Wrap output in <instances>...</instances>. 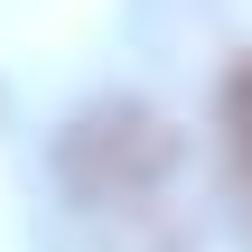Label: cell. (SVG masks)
Segmentation results:
<instances>
[{"mask_svg": "<svg viewBox=\"0 0 252 252\" xmlns=\"http://www.w3.org/2000/svg\"><path fill=\"white\" fill-rule=\"evenodd\" d=\"M215 131H224V187L252 224V56L224 65V94H215Z\"/></svg>", "mask_w": 252, "mask_h": 252, "instance_id": "7a4b0ae2", "label": "cell"}, {"mask_svg": "<svg viewBox=\"0 0 252 252\" xmlns=\"http://www.w3.org/2000/svg\"><path fill=\"white\" fill-rule=\"evenodd\" d=\"M56 178L75 224L103 252H187V187H178V131L131 103L103 94L56 131Z\"/></svg>", "mask_w": 252, "mask_h": 252, "instance_id": "6da1fadb", "label": "cell"}]
</instances>
